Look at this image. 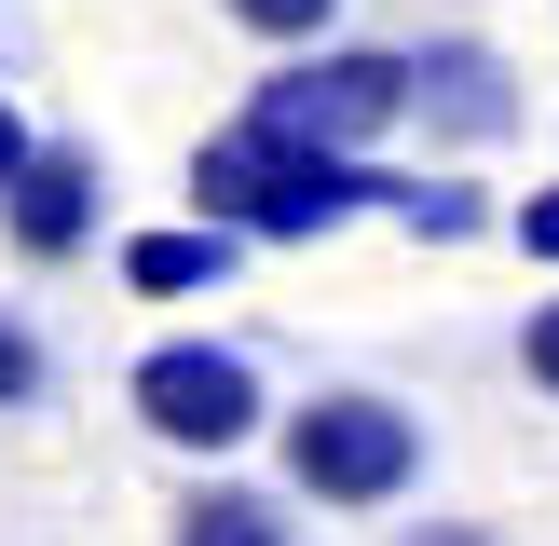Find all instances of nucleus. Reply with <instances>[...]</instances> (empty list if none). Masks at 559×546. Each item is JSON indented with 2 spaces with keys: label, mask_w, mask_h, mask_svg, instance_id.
<instances>
[{
  "label": "nucleus",
  "mask_w": 559,
  "mask_h": 546,
  "mask_svg": "<svg viewBox=\"0 0 559 546\" xmlns=\"http://www.w3.org/2000/svg\"><path fill=\"white\" fill-rule=\"evenodd\" d=\"M287 491L300 506H328V519H382V506H409L424 491V410H396V396H369V382H328V396H300L287 410Z\"/></svg>",
  "instance_id": "f03ea898"
},
{
  "label": "nucleus",
  "mask_w": 559,
  "mask_h": 546,
  "mask_svg": "<svg viewBox=\"0 0 559 546\" xmlns=\"http://www.w3.org/2000/svg\"><path fill=\"white\" fill-rule=\"evenodd\" d=\"M233 260H246V233L233 218H164V233H123V287L136 300H205V287H233Z\"/></svg>",
  "instance_id": "0eeeda50"
},
{
  "label": "nucleus",
  "mask_w": 559,
  "mask_h": 546,
  "mask_svg": "<svg viewBox=\"0 0 559 546\" xmlns=\"http://www.w3.org/2000/svg\"><path fill=\"white\" fill-rule=\"evenodd\" d=\"M506 233H519V260H546V273H559V178H546V191H519Z\"/></svg>",
  "instance_id": "f8f14e48"
},
{
  "label": "nucleus",
  "mask_w": 559,
  "mask_h": 546,
  "mask_svg": "<svg viewBox=\"0 0 559 546\" xmlns=\"http://www.w3.org/2000/svg\"><path fill=\"white\" fill-rule=\"evenodd\" d=\"M519 382H533V396H559V300H533V314H519Z\"/></svg>",
  "instance_id": "ddd939ff"
},
{
  "label": "nucleus",
  "mask_w": 559,
  "mask_h": 546,
  "mask_svg": "<svg viewBox=\"0 0 559 546\" xmlns=\"http://www.w3.org/2000/svg\"><path fill=\"white\" fill-rule=\"evenodd\" d=\"M246 109L287 123V136H328V151H382V136L409 123V55H382V41H314V55H287Z\"/></svg>",
  "instance_id": "20e7f679"
},
{
  "label": "nucleus",
  "mask_w": 559,
  "mask_h": 546,
  "mask_svg": "<svg viewBox=\"0 0 559 546\" xmlns=\"http://www.w3.org/2000/svg\"><path fill=\"white\" fill-rule=\"evenodd\" d=\"M27 396H41V328L0 314V410H27Z\"/></svg>",
  "instance_id": "9b49d317"
},
{
  "label": "nucleus",
  "mask_w": 559,
  "mask_h": 546,
  "mask_svg": "<svg viewBox=\"0 0 559 546\" xmlns=\"http://www.w3.org/2000/svg\"><path fill=\"white\" fill-rule=\"evenodd\" d=\"M191 205L233 218L246 246H314V233H342V218H382L396 178H382L369 151H328V136H287V123H260V109H233V123L191 151Z\"/></svg>",
  "instance_id": "f257e3e1"
},
{
  "label": "nucleus",
  "mask_w": 559,
  "mask_h": 546,
  "mask_svg": "<svg viewBox=\"0 0 559 546\" xmlns=\"http://www.w3.org/2000/svg\"><path fill=\"white\" fill-rule=\"evenodd\" d=\"M396 546H491L478 519H424V533H396Z\"/></svg>",
  "instance_id": "2eb2a0df"
},
{
  "label": "nucleus",
  "mask_w": 559,
  "mask_h": 546,
  "mask_svg": "<svg viewBox=\"0 0 559 546\" xmlns=\"http://www.w3.org/2000/svg\"><path fill=\"white\" fill-rule=\"evenodd\" d=\"M382 218H396V233H424V246H464V233H491L506 205H491L478 178H396V205H382Z\"/></svg>",
  "instance_id": "1a4fd4ad"
},
{
  "label": "nucleus",
  "mask_w": 559,
  "mask_h": 546,
  "mask_svg": "<svg viewBox=\"0 0 559 546\" xmlns=\"http://www.w3.org/2000/svg\"><path fill=\"white\" fill-rule=\"evenodd\" d=\"M218 14H233L246 41H273V55H314L328 27H342V0H218Z\"/></svg>",
  "instance_id": "9d476101"
},
{
  "label": "nucleus",
  "mask_w": 559,
  "mask_h": 546,
  "mask_svg": "<svg viewBox=\"0 0 559 546\" xmlns=\"http://www.w3.org/2000/svg\"><path fill=\"white\" fill-rule=\"evenodd\" d=\"M123 396H136V424H151L164 451H191V464L246 451V437L273 424V396H260V355H246V342H151V355L123 369Z\"/></svg>",
  "instance_id": "7ed1b4c3"
},
{
  "label": "nucleus",
  "mask_w": 559,
  "mask_h": 546,
  "mask_svg": "<svg viewBox=\"0 0 559 546\" xmlns=\"http://www.w3.org/2000/svg\"><path fill=\"white\" fill-rule=\"evenodd\" d=\"M409 123L451 136V151H491V136H519V69L491 41H409Z\"/></svg>",
  "instance_id": "423d86ee"
},
{
  "label": "nucleus",
  "mask_w": 559,
  "mask_h": 546,
  "mask_svg": "<svg viewBox=\"0 0 559 546\" xmlns=\"http://www.w3.org/2000/svg\"><path fill=\"white\" fill-rule=\"evenodd\" d=\"M164 546H300V533H287V506H273V491L205 478V491L178 506V533H164Z\"/></svg>",
  "instance_id": "6e6552de"
},
{
  "label": "nucleus",
  "mask_w": 559,
  "mask_h": 546,
  "mask_svg": "<svg viewBox=\"0 0 559 546\" xmlns=\"http://www.w3.org/2000/svg\"><path fill=\"white\" fill-rule=\"evenodd\" d=\"M27 151H41V123H27V109H14V96H0V191H14V178H27Z\"/></svg>",
  "instance_id": "4468645a"
},
{
  "label": "nucleus",
  "mask_w": 559,
  "mask_h": 546,
  "mask_svg": "<svg viewBox=\"0 0 559 546\" xmlns=\"http://www.w3.org/2000/svg\"><path fill=\"white\" fill-rule=\"evenodd\" d=\"M96 218H109V164H96V136H41V151H27V178L0 191L14 260H82V246H96Z\"/></svg>",
  "instance_id": "39448f33"
}]
</instances>
